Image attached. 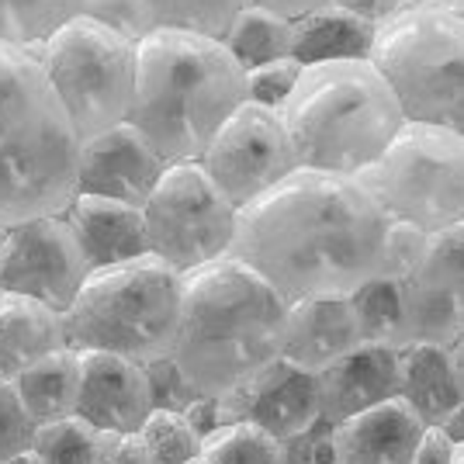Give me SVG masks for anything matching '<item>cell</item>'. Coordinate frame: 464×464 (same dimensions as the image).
Here are the masks:
<instances>
[{"instance_id": "obj_26", "label": "cell", "mask_w": 464, "mask_h": 464, "mask_svg": "<svg viewBox=\"0 0 464 464\" xmlns=\"http://www.w3.org/2000/svg\"><path fill=\"white\" fill-rule=\"evenodd\" d=\"M229 49V56L243 66V70H256L267 63H281L291 59V45H295V21L277 18L271 11L260 7H243L239 18L232 24V32L222 42Z\"/></svg>"}, {"instance_id": "obj_18", "label": "cell", "mask_w": 464, "mask_h": 464, "mask_svg": "<svg viewBox=\"0 0 464 464\" xmlns=\"http://www.w3.org/2000/svg\"><path fill=\"white\" fill-rule=\"evenodd\" d=\"M361 347V326L347 298H309L288 305L281 361L319 374Z\"/></svg>"}, {"instance_id": "obj_33", "label": "cell", "mask_w": 464, "mask_h": 464, "mask_svg": "<svg viewBox=\"0 0 464 464\" xmlns=\"http://www.w3.org/2000/svg\"><path fill=\"white\" fill-rule=\"evenodd\" d=\"M426 232L402 226V222H388L385 243H382V260H378V274L382 281H395V285H406L409 274L420 267L426 253Z\"/></svg>"}, {"instance_id": "obj_21", "label": "cell", "mask_w": 464, "mask_h": 464, "mask_svg": "<svg viewBox=\"0 0 464 464\" xmlns=\"http://www.w3.org/2000/svg\"><path fill=\"white\" fill-rule=\"evenodd\" d=\"M63 312L35 298L0 291V382H14L39 361L66 350Z\"/></svg>"}, {"instance_id": "obj_36", "label": "cell", "mask_w": 464, "mask_h": 464, "mask_svg": "<svg viewBox=\"0 0 464 464\" xmlns=\"http://www.w3.org/2000/svg\"><path fill=\"white\" fill-rule=\"evenodd\" d=\"M285 464H333V426L319 416L305 433L281 440Z\"/></svg>"}, {"instance_id": "obj_1", "label": "cell", "mask_w": 464, "mask_h": 464, "mask_svg": "<svg viewBox=\"0 0 464 464\" xmlns=\"http://www.w3.org/2000/svg\"><path fill=\"white\" fill-rule=\"evenodd\" d=\"M388 218L357 177L295 170L239 208L232 260L271 285L285 305L350 298L378 274Z\"/></svg>"}, {"instance_id": "obj_15", "label": "cell", "mask_w": 464, "mask_h": 464, "mask_svg": "<svg viewBox=\"0 0 464 464\" xmlns=\"http://www.w3.org/2000/svg\"><path fill=\"white\" fill-rule=\"evenodd\" d=\"M163 174L167 160L129 121L87 139L80 150V194L111 198L142 208Z\"/></svg>"}, {"instance_id": "obj_32", "label": "cell", "mask_w": 464, "mask_h": 464, "mask_svg": "<svg viewBox=\"0 0 464 464\" xmlns=\"http://www.w3.org/2000/svg\"><path fill=\"white\" fill-rule=\"evenodd\" d=\"M80 18L97 21L101 28L115 32L132 45L156 32L153 0H80Z\"/></svg>"}, {"instance_id": "obj_3", "label": "cell", "mask_w": 464, "mask_h": 464, "mask_svg": "<svg viewBox=\"0 0 464 464\" xmlns=\"http://www.w3.org/2000/svg\"><path fill=\"white\" fill-rule=\"evenodd\" d=\"M246 104V70L222 42L156 28L136 45L129 125L170 163H198L215 132Z\"/></svg>"}, {"instance_id": "obj_6", "label": "cell", "mask_w": 464, "mask_h": 464, "mask_svg": "<svg viewBox=\"0 0 464 464\" xmlns=\"http://www.w3.org/2000/svg\"><path fill=\"white\" fill-rule=\"evenodd\" d=\"M70 350H101L139 368L167 361L180 326V274L156 256L91 271L63 312Z\"/></svg>"}, {"instance_id": "obj_39", "label": "cell", "mask_w": 464, "mask_h": 464, "mask_svg": "<svg viewBox=\"0 0 464 464\" xmlns=\"http://www.w3.org/2000/svg\"><path fill=\"white\" fill-rule=\"evenodd\" d=\"M250 7H260V11H271L277 18H288V21H302L323 11V7H333V0H246Z\"/></svg>"}, {"instance_id": "obj_43", "label": "cell", "mask_w": 464, "mask_h": 464, "mask_svg": "<svg viewBox=\"0 0 464 464\" xmlns=\"http://www.w3.org/2000/svg\"><path fill=\"white\" fill-rule=\"evenodd\" d=\"M433 430H440L447 440H450V447H458V444H464V402L450 416H444L440 423L433 426Z\"/></svg>"}, {"instance_id": "obj_48", "label": "cell", "mask_w": 464, "mask_h": 464, "mask_svg": "<svg viewBox=\"0 0 464 464\" xmlns=\"http://www.w3.org/2000/svg\"><path fill=\"white\" fill-rule=\"evenodd\" d=\"M409 4H447V0H409Z\"/></svg>"}, {"instance_id": "obj_12", "label": "cell", "mask_w": 464, "mask_h": 464, "mask_svg": "<svg viewBox=\"0 0 464 464\" xmlns=\"http://www.w3.org/2000/svg\"><path fill=\"white\" fill-rule=\"evenodd\" d=\"M87 274L91 267L63 215L32 218L0 232V291L66 312Z\"/></svg>"}, {"instance_id": "obj_9", "label": "cell", "mask_w": 464, "mask_h": 464, "mask_svg": "<svg viewBox=\"0 0 464 464\" xmlns=\"http://www.w3.org/2000/svg\"><path fill=\"white\" fill-rule=\"evenodd\" d=\"M32 53L39 56L80 142L129 121L132 97H136L132 42L77 14Z\"/></svg>"}, {"instance_id": "obj_35", "label": "cell", "mask_w": 464, "mask_h": 464, "mask_svg": "<svg viewBox=\"0 0 464 464\" xmlns=\"http://www.w3.org/2000/svg\"><path fill=\"white\" fill-rule=\"evenodd\" d=\"M298 77H302V63H295V59H281V63L246 70V101L260 104V108H271V111H281Z\"/></svg>"}, {"instance_id": "obj_2", "label": "cell", "mask_w": 464, "mask_h": 464, "mask_svg": "<svg viewBox=\"0 0 464 464\" xmlns=\"http://www.w3.org/2000/svg\"><path fill=\"white\" fill-rule=\"evenodd\" d=\"M288 305L246 264L222 256L180 277L170 364L198 399H222L281 357Z\"/></svg>"}, {"instance_id": "obj_45", "label": "cell", "mask_w": 464, "mask_h": 464, "mask_svg": "<svg viewBox=\"0 0 464 464\" xmlns=\"http://www.w3.org/2000/svg\"><path fill=\"white\" fill-rule=\"evenodd\" d=\"M444 7L450 11V14H454V18H461V21H464V0H447Z\"/></svg>"}, {"instance_id": "obj_49", "label": "cell", "mask_w": 464, "mask_h": 464, "mask_svg": "<svg viewBox=\"0 0 464 464\" xmlns=\"http://www.w3.org/2000/svg\"><path fill=\"white\" fill-rule=\"evenodd\" d=\"M188 464H208V461H205V458H201V454H198V458H194V461H188Z\"/></svg>"}, {"instance_id": "obj_5", "label": "cell", "mask_w": 464, "mask_h": 464, "mask_svg": "<svg viewBox=\"0 0 464 464\" xmlns=\"http://www.w3.org/2000/svg\"><path fill=\"white\" fill-rule=\"evenodd\" d=\"M277 118L298 170L333 177H361L406 125L371 59L302 66Z\"/></svg>"}, {"instance_id": "obj_37", "label": "cell", "mask_w": 464, "mask_h": 464, "mask_svg": "<svg viewBox=\"0 0 464 464\" xmlns=\"http://www.w3.org/2000/svg\"><path fill=\"white\" fill-rule=\"evenodd\" d=\"M146 378H150V388H153V409H170V412H184L191 406L194 399V388L180 378V371L167 361H156L146 368Z\"/></svg>"}, {"instance_id": "obj_23", "label": "cell", "mask_w": 464, "mask_h": 464, "mask_svg": "<svg viewBox=\"0 0 464 464\" xmlns=\"http://www.w3.org/2000/svg\"><path fill=\"white\" fill-rule=\"evenodd\" d=\"M374 39H378L374 24L353 18V14L340 11V7H323V11H315L309 18L295 21L291 59L302 63V66L371 59Z\"/></svg>"}, {"instance_id": "obj_34", "label": "cell", "mask_w": 464, "mask_h": 464, "mask_svg": "<svg viewBox=\"0 0 464 464\" xmlns=\"http://www.w3.org/2000/svg\"><path fill=\"white\" fill-rule=\"evenodd\" d=\"M35 433H39V426L28 416V409L21 406L14 385L0 382V464L28 454L35 444Z\"/></svg>"}, {"instance_id": "obj_11", "label": "cell", "mask_w": 464, "mask_h": 464, "mask_svg": "<svg viewBox=\"0 0 464 464\" xmlns=\"http://www.w3.org/2000/svg\"><path fill=\"white\" fill-rule=\"evenodd\" d=\"M198 163L236 212L253 205L256 198H264L298 170L277 111L250 101L215 132Z\"/></svg>"}, {"instance_id": "obj_41", "label": "cell", "mask_w": 464, "mask_h": 464, "mask_svg": "<svg viewBox=\"0 0 464 464\" xmlns=\"http://www.w3.org/2000/svg\"><path fill=\"white\" fill-rule=\"evenodd\" d=\"M184 420L191 423V430L201 437V440L222 426L218 423V402H215V399H194L191 406L184 409Z\"/></svg>"}, {"instance_id": "obj_17", "label": "cell", "mask_w": 464, "mask_h": 464, "mask_svg": "<svg viewBox=\"0 0 464 464\" xmlns=\"http://www.w3.org/2000/svg\"><path fill=\"white\" fill-rule=\"evenodd\" d=\"M315 392L319 416L329 426L347 423L368 409L392 402L399 399V350L361 343L343 361L315 374Z\"/></svg>"}, {"instance_id": "obj_14", "label": "cell", "mask_w": 464, "mask_h": 464, "mask_svg": "<svg viewBox=\"0 0 464 464\" xmlns=\"http://www.w3.org/2000/svg\"><path fill=\"white\" fill-rule=\"evenodd\" d=\"M218 423H250L274 440H288L295 433H305L319 420V392L315 374L295 368L288 361H274L260 374H253L246 385L215 399Z\"/></svg>"}, {"instance_id": "obj_38", "label": "cell", "mask_w": 464, "mask_h": 464, "mask_svg": "<svg viewBox=\"0 0 464 464\" xmlns=\"http://www.w3.org/2000/svg\"><path fill=\"white\" fill-rule=\"evenodd\" d=\"M333 7L347 11V14H353V18L368 21V24H374V28H382V24H388L395 14L406 11L409 0H333Z\"/></svg>"}, {"instance_id": "obj_25", "label": "cell", "mask_w": 464, "mask_h": 464, "mask_svg": "<svg viewBox=\"0 0 464 464\" xmlns=\"http://www.w3.org/2000/svg\"><path fill=\"white\" fill-rule=\"evenodd\" d=\"M347 302L357 315V326H361V343L388 350H406L412 343L402 285L371 277L368 285H361Z\"/></svg>"}, {"instance_id": "obj_19", "label": "cell", "mask_w": 464, "mask_h": 464, "mask_svg": "<svg viewBox=\"0 0 464 464\" xmlns=\"http://www.w3.org/2000/svg\"><path fill=\"white\" fill-rule=\"evenodd\" d=\"M70 229L77 236L83 260L91 271L101 267H118L139 256H150L146 243V218L142 208L111 201V198H94V194H77L70 208L63 212Z\"/></svg>"}, {"instance_id": "obj_40", "label": "cell", "mask_w": 464, "mask_h": 464, "mask_svg": "<svg viewBox=\"0 0 464 464\" xmlns=\"http://www.w3.org/2000/svg\"><path fill=\"white\" fill-rule=\"evenodd\" d=\"M450 454H454V447L447 440L440 430H426L420 447H416V454H412V464H450Z\"/></svg>"}, {"instance_id": "obj_30", "label": "cell", "mask_w": 464, "mask_h": 464, "mask_svg": "<svg viewBox=\"0 0 464 464\" xmlns=\"http://www.w3.org/2000/svg\"><path fill=\"white\" fill-rule=\"evenodd\" d=\"M201 458L208 464H285L281 440L250 423L218 426L201 440Z\"/></svg>"}, {"instance_id": "obj_16", "label": "cell", "mask_w": 464, "mask_h": 464, "mask_svg": "<svg viewBox=\"0 0 464 464\" xmlns=\"http://www.w3.org/2000/svg\"><path fill=\"white\" fill-rule=\"evenodd\" d=\"M80 353V399L77 416L91 426L129 437L139 433L153 412V388L146 368L125 357L101 353V350H77Z\"/></svg>"}, {"instance_id": "obj_29", "label": "cell", "mask_w": 464, "mask_h": 464, "mask_svg": "<svg viewBox=\"0 0 464 464\" xmlns=\"http://www.w3.org/2000/svg\"><path fill=\"white\" fill-rule=\"evenodd\" d=\"M80 14V0H0V42L35 49Z\"/></svg>"}, {"instance_id": "obj_8", "label": "cell", "mask_w": 464, "mask_h": 464, "mask_svg": "<svg viewBox=\"0 0 464 464\" xmlns=\"http://www.w3.org/2000/svg\"><path fill=\"white\" fill-rule=\"evenodd\" d=\"M388 222L444 232L464 222V136L437 125H402L378 163L357 177Z\"/></svg>"}, {"instance_id": "obj_10", "label": "cell", "mask_w": 464, "mask_h": 464, "mask_svg": "<svg viewBox=\"0 0 464 464\" xmlns=\"http://www.w3.org/2000/svg\"><path fill=\"white\" fill-rule=\"evenodd\" d=\"M150 256L180 277L229 256L239 212L201 170V163H170L142 205Z\"/></svg>"}, {"instance_id": "obj_31", "label": "cell", "mask_w": 464, "mask_h": 464, "mask_svg": "<svg viewBox=\"0 0 464 464\" xmlns=\"http://www.w3.org/2000/svg\"><path fill=\"white\" fill-rule=\"evenodd\" d=\"M150 464H188L201 454V437L184 420V412L153 409L150 420L139 430Z\"/></svg>"}, {"instance_id": "obj_13", "label": "cell", "mask_w": 464, "mask_h": 464, "mask_svg": "<svg viewBox=\"0 0 464 464\" xmlns=\"http://www.w3.org/2000/svg\"><path fill=\"white\" fill-rule=\"evenodd\" d=\"M412 343L454 347L464 340V222L426 239L420 267L402 285Z\"/></svg>"}, {"instance_id": "obj_22", "label": "cell", "mask_w": 464, "mask_h": 464, "mask_svg": "<svg viewBox=\"0 0 464 464\" xmlns=\"http://www.w3.org/2000/svg\"><path fill=\"white\" fill-rule=\"evenodd\" d=\"M399 399L420 416L426 430L461 406L464 399L454 382L447 347L409 343L406 350H399Z\"/></svg>"}, {"instance_id": "obj_46", "label": "cell", "mask_w": 464, "mask_h": 464, "mask_svg": "<svg viewBox=\"0 0 464 464\" xmlns=\"http://www.w3.org/2000/svg\"><path fill=\"white\" fill-rule=\"evenodd\" d=\"M7 464H42V458L35 450H28V454H21V458H14V461H7Z\"/></svg>"}, {"instance_id": "obj_27", "label": "cell", "mask_w": 464, "mask_h": 464, "mask_svg": "<svg viewBox=\"0 0 464 464\" xmlns=\"http://www.w3.org/2000/svg\"><path fill=\"white\" fill-rule=\"evenodd\" d=\"M115 433H104L80 416L39 426L32 450L42 464H115Z\"/></svg>"}, {"instance_id": "obj_44", "label": "cell", "mask_w": 464, "mask_h": 464, "mask_svg": "<svg viewBox=\"0 0 464 464\" xmlns=\"http://www.w3.org/2000/svg\"><path fill=\"white\" fill-rule=\"evenodd\" d=\"M450 353V368H454V382L461 388V399H464V340H458L454 347H447Z\"/></svg>"}, {"instance_id": "obj_24", "label": "cell", "mask_w": 464, "mask_h": 464, "mask_svg": "<svg viewBox=\"0 0 464 464\" xmlns=\"http://www.w3.org/2000/svg\"><path fill=\"white\" fill-rule=\"evenodd\" d=\"M11 385L18 392L21 406L35 420V426L70 420V416H77L80 399V353L70 347L59 350L53 357L39 361L35 368L18 374Z\"/></svg>"}, {"instance_id": "obj_42", "label": "cell", "mask_w": 464, "mask_h": 464, "mask_svg": "<svg viewBox=\"0 0 464 464\" xmlns=\"http://www.w3.org/2000/svg\"><path fill=\"white\" fill-rule=\"evenodd\" d=\"M115 464H150V458H146V447H142V437H139V433L118 437Z\"/></svg>"}, {"instance_id": "obj_4", "label": "cell", "mask_w": 464, "mask_h": 464, "mask_svg": "<svg viewBox=\"0 0 464 464\" xmlns=\"http://www.w3.org/2000/svg\"><path fill=\"white\" fill-rule=\"evenodd\" d=\"M80 150L39 56L0 42V232L70 208L80 194Z\"/></svg>"}, {"instance_id": "obj_47", "label": "cell", "mask_w": 464, "mask_h": 464, "mask_svg": "<svg viewBox=\"0 0 464 464\" xmlns=\"http://www.w3.org/2000/svg\"><path fill=\"white\" fill-rule=\"evenodd\" d=\"M450 464H464V444L454 447V454H450Z\"/></svg>"}, {"instance_id": "obj_20", "label": "cell", "mask_w": 464, "mask_h": 464, "mask_svg": "<svg viewBox=\"0 0 464 464\" xmlns=\"http://www.w3.org/2000/svg\"><path fill=\"white\" fill-rule=\"evenodd\" d=\"M423 433L420 416L392 399L333 426V464H412Z\"/></svg>"}, {"instance_id": "obj_7", "label": "cell", "mask_w": 464, "mask_h": 464, "mask_svg": "<svg viewBox=\"0 0 464 464\" xmlns=\"http://www.w3.org/2000/svg\"><path fill=\"white\" fill-rule=\"evenodd\" d=\"M371 66L409 125L464 136V21L444 4H409L378 28Z\"/></svg>"}, {"instance_id": "obj_28", "label": "cell", "mask_w": 464, "mask_h": 464, "mask_svg": "<svg viewBox=\"0 0 464 464\" xmlns=\"http://www.w3.org/2000/svg\"><path fill=\"white\" fill-rule=\"evenodd\" d=\"M246 0H153V24L163 32L226 42Z\"/></svg>"}]
</instances>
